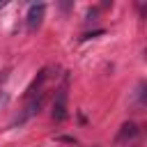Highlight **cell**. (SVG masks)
Segmentation results:
<instances>
[{"label": "cell", "instance_id": "1", "mask_svg": "<svg viewBox=\"0 0 147 147\" xmlns=\"http://www.w3.org/2000/svg\"><path fill=\"white\" fill-rule=\"evenodd\" d=\"M41 103H44V92L28 94V96H25V108H23V113L16 117L14 124H23V122H28L32 115H37V113L41 110Z\"/></svg>", "mask_w": 147, "mask_h": 147}, {"label": "cell", "instance_id": "6", "mask_svg": "<svg viewBox=\"0 0 147 147\" xmlns=\"http://www.w3.org/2000/svg\"><path fill=\"white\" fill-rule=\"evenodd\" d=\"M0 7H5V0H0Z\"/></svg>", "mask_w": 147, "mask_h": 147}, {"label": "cell", "instance_id": "3", "mask_svg": "<svg viewBox=\"0 0 147 147\" xmlns=\"http://www.w3.org/2000/svg\"><path fill=\"white\" fill-rule=\"evenodd\" d=\"M67 80L62 83V87L55 92V99H53V113H51V117L55 119V122H64L67 119Z\"/></svg>", "mask_w": 147, "mask_h": 147}, {"label": "cell", "instance_id": "4", "mask_svg": "<svg viewBox=\"0 0 147 147\" xmlns=\"http://www.w3.org/2000/svg\"><path fill=\"white\" fill-rule=\"evenodd\" d=\"M44 14H46V5H44V2L30 5L28 14H25V28H28V32H37V30H39V25H41V21H44Z\"/></svg>", "mask_w": 147, "mask_h": 147}, {"label": "cell", "instance_id": "2", "mask_svg": "<svg viewBox=\"0 0 147 147\" xmlns=\"http://www.w3.org/2000/svg\"><path fill=\"white\" fill-rule=\"evenodd\" d=\"M117 142L124 145V147H138L140 145V129H138V124H133V122L122 124V129L117 133Z\"/></svg>", "mask_w": 147, "mask_h": 147}, {"label": "cell", "instance_id": "5", "mask_svg": "<svg viewBox=\"0 0 147 147\" xmlns=\"http://www.w3.org/2000/svg\"><path fill=\"white\" fill-rule=\"evenodd\" d=\"M142 106H145V83H140L136 90V108H142Z\"/></svg>", "mask_w": 147, "mask_h": 147}]
</instances>
